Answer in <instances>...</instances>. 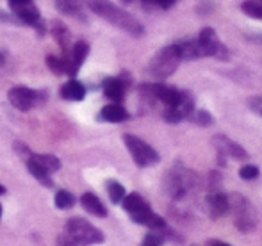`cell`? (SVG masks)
<instances>
[{
    "mask_svg": "<svg viewBox=\"0 0 262 246\" xmlns=\"http://www.w3.org/2000/svg\"><path fill=\"white\" fill-rule=\"evenodd\" d=\"M88 6L97 16L104 18L105 21L125 31L127 34L134 36V38H139V36L145 34V27L141 25V21L136 16H132L130 13H127L125 9L118 7L111 0H88Z\"/></svg>",
    "mask_w": 262,
    "mask_h": 246,
    "instance_id": "cell-1",
    "label": "cell"
},
{
    "mask_svg": "<svg viewBox=\"0 0 262 246\" xmlns=\"http://www.w3.org/2000/svg\"><path fill=\"white\" fill-rule=\"evenodd\" d=\"M104 243V234L82 218H72L66 221L61 236L62 246H91Z\"/></svg>",
    "mask_w": 262,
    "mask_h": 246,
    "instance_id": "cell-2",
    "label": "cell"
},
{
    "mask_svg": "<svg viewBox=\"0 0 262 246\" xmlns=\"http://www.w3.org/2000/svg\"><path fill=\"white\" fill-rule=\"evenodd\" d=\"M121 205H123V211L130 216L132 221L138 223V225L148 227V229H152V230L166 227L164 219L152 211L150 204L141 194H138V193L125 194V198L121 200Z\"/></svg>",
    "mask_w": 262,
    "mask_h": 246,
    "instance_id": "cell-3",
    "label": "cell"
},
{
    "mask_svg": "<svg viewBox=\"0 0 262 246\" xmlns=\"http://www.w3.org/2000/svg\"><path fill=\"white\" fill-rule=\"evenodd\" d=\"M193 186H194V173L186 164L180 163V161H177L169 168L168 173L164 175V182H162L164 193L169 198H173V200H182Z\"/></svg>",
    "mask_w": 262,
    "mask_h": 246,
    "instance_id": "cell-4",
    "label": "cell"
},
{
    "mask_svg": "<svg viewBox=\"0 0 262 246\" xmlns=\"http://www.w3.org/2000/svg\"><path fill=\"white\" fill-rule=\"evenodd\" d=\"M180 61H182V57H180L179 43H173V45L161 49L152 57V61L148 62V68H146V73L156 80H164L177 72Z\"/></svg>",
    "mask_w": 262,
    "mask_h": 246,
    "instance_id": "cell-5",
    "label": "cell"
},
{
    "mask_svg": "<svg viewBox=\"0 0 262 246\" xmlns=\"http://www.w3.org/2000/svg\"><path fill=\"white\" fill-rule=\"evenodd\" d=\"M230 211L234 212V225L241 232H252L257 227V211L253 204L243 194H232L228 196Z\"/></svg>",
    "mask_w": 262,
    "mask_h": 246,
    "instance_id": "cell-6",
    "label": "cell"
},
{
    "mask_svg": "<svg viewBox=\"0 0 262 246\" xmlns=\"http://www.w3.org/2000/svg\"><path fill=\"white\" fill-rule=\"evenodd\" d=\"M123 143L127 146V150L130 152V157L139 168H148L154 166L161 161V155L157 153V150L154 146H150L146 141H143L141 138L134 134H123Z\"/></svg>",
    "mask_w": 262,
    "mask_h": 246,
    "instance_id": "cell-7",
    "label": "cell"
},
{
    "mask_svg": "<svg viewBox=\"0 0 262 246\" xmlns=\"http://www.w3.org/2000/svg\"><path fill=\"white\" fill-rule=\"evenodd\" d=\"M7 98H9V104L14 109H18V111H29V109L39 105L43 100H47V93L31 90V87H25V86H14L9 90Z\"/></svg>",
    "mask_w": 262,
    "mask_h": 246,
    "instance_id": "cell-8",
    "label": "cell"
},
{
    "mask_svg": "<svg viewBox=\"0 0 262 246\" xmlns=\"http://www.w3.org/2000/svg\"><path fill=\"white\" fill-rule=\"evenodd\" d=\"M212 145L217 150V161H220L221 166H225V157H234V159L245 161L248 159V152L243 148L241 145H237L235 141H232L230 138L223 134H217L212 138Z\"/></svg>",
    "mask_w": 262,
    "mask_h": 246,
    "instance_id": "cell-9",
    "label": "cell"
},
{
    "mask_svg": "<svg viewBox=\"0 0 262 246\" xmlns=\"http://www.w3.org/2000/svg\"><path fill=\"white\" fill-rule=\"evenodd\" d=\"M7 2H9V7L14 16L20 21H24L25 25L36 27L41 21V14H39V9L34 4V0H7Z\"/></svg>",
    "mask_w": 262,
    "mask_h": 246,
    "instance_id": "cell-10",
    "label": "cell"
},
{
    "mask_svg": "<svg viewBox=\"0 0 262 246\" xmlns=\"http://www.w3.org/2000/svg\"><path fill=\"white\" fill-rule=\"evenodd\" d=\"M88 54H90V45H88L84 39H79L72 45V49L64 54V66H66V73L70 77H75L79 73L80 66L84 64Z\"/></svg>",
    "mask_w": 262,
    "mask_h": 246,
    "instance_id": "cell-11",
    "label": "cell"
},
{
    "mask_svg": "<svg viewBox=\"0 0 262 246\" xmlns=\"http://www.w3.org/2000/svg\"><path fill=\"white\" fill-rule=\"evenodd\" d=\"M193 111H194V100H193V97L186 91V95H184V98L179 102V104L173 105V107L164 109L162 118H164L168 123H179V122H182V120L189 118Z\"/></svg>",
    "mask_w": 262,
    "mask_h": 246,
    "instance_id": "cell-12",
    "label": "cell"
},
{
    "mask_svg": "<svg viewBox=\"0 0 262 246\" xmlns=\"http://www.w3.org/2000/svg\"><path fill=\"white\" fill-rule=\"evenodd\" d=\"M198 47V52H200V57H214L220 49V39H217V34L212 27H205L200 31L198 38L194 39Z\"/></svg>",
    "mask_w": 262,
    "mask_h": 246,
    "instance_id": "cell-13",
    "label": "cell"
},
{
    "mask_svg": "<svg viewBox=\"0 0 262 246\" xmlns=\"http://www.w3.org/2000/svg\"><path fill=\"white\" fill-rule=\"evenodd\" d=\"M205 204H207V212L212 219H217L230 212V202L223 191H210L205 198Z\"/></svg>",
    "mask_w": 262,
    "mask_h": 246,
    "instance_id": "cell-14",
    "label": "cell"
},
{
    "mask_svg": "<svg viewBox=\"0 0 262 246\" xmlns=\"http://www.w3.org/2000/svg\"><path fill=\"white\" fill-rule=\"evenodd\" d=\"M125 87H127V82H123V79H120V77H107L104 82H102L104 95L113 104H120L123 100Z\"/></svg>",
    "mask_w": 262,
    "mask_h": 246,
    "instance_id": "cell-15",
    "label": "cell"
},
{
    "mask_svg": "<svg viewBox=\"0 0 262 246\" xmlns=\"http://www.w3.org/2000/svg\"><path fill=\"white\" fill-rule=\"evenodd\" d=\"M98 118L107 123H121V122H127V120L130 118V115H128V111L123 105L109 104V105H105V107H102Z\"/></svg>",
    "mask_w": 262,
    "mask_h": 246,
    "instance_id": "cell-16",
    "label": "cell"
},
{
    "mask_svg": "<svg viewBox=\"0 0 262 246\" xmlns=\"http://www.w3.org/2000/svg\"><path fill=\"white\" fill-rule=\"evenodd\" d=\"M80 204H82V207L86 209L90 214L97 216V218H105L107 216L105 205L102 204V200L95 193H84L82 196H80Z\"/></svg>",
    "mask_w": 262,
    "mask_h": 246,
    "instance_id": "cell-17",
    "label": "cell"
},
{
    "mask_svg": "<svg viewBox=\"0 0 262 246\" xmlns=\"http://www.w3.org/2000/svg\"><path fill=\"white\" fill-rule=\"evenodd\" d=\"M61 97L70 102H80V100H84V97H86V87H84L82 82L72 79L61 87Z\"/></svg>",
    "mask_w": 262,
    "mask_h": 246,
    "instance_id": "cell-18",
    "label": "cell"
},
{
    "mask_svg": "<svg viewBox=\"0 0 262 246\" xmlns=\"http://www.w3.org/2000/svg\"><path fill=\"white\" fill-rule=\"evenodd\" d=\"M52 36H54L55 41H57V45L62 49V54H66L70 49H72V45H73L72 32H70V29L66 27L64 24H61V21H54L52 24Z\"/></svg>",
    "mask_w": 262,
    "mask_h": 246,
    "instance_id": "cell-19",
    "label": "cell"
},
{
    "mask_svg": "<svg viewBox=\"0 0 262 246\" xmlns=\"http://www.w3.org/2000/svg\"><path fill=\"white\" fill-rule=\"evenodd\" d=\"M84 6H86V0H55V7L62 14L75 18H84Z\"/></svg>",
    "mask_w": 262,
    "mask_h": 246,
    "instance_id": "cell-20",
    "label": "cell"
},
{
    "mask_svg": "<svg viewBox=\"0 0 262 246\" xmlns=\"http://www.w3.org/2000/svg\"><path fill=\"white\" fill-rule=\"evenodd\" d=\"M29 159H32L41 168H45L50 175L55 173L57 170H61V161H59L55 155H50V153H32Z\"/></svg>",
    "mask_w": 262,
    "mask_h": 246,
    "instance_id": "cell-21",
    "label": "cell"
},
{
    "mask_svg": "<svg viewBox=\"0 0 262 246\" xmlns=\"http://www.w3.org/2000/svg\"><path fill=\"white\" fill-rule=\"evenodd\" d=\"M27 170L29 173L32 175V177L36 178V181L39 182V184L47 186V187H52L54 186V181L52 177H50V173L45 170V168H41L38 163H34L32 159H27Z\"/></svg>",
    "mask_w": 262,
    "mask_h": 246,
    "instance_id": "cell-22",
    "label": "cell"
},
{
    "mask_svg": "<svg viewBox=\"0 0 262 246\" xmlns=\"http://www.w3.org/2000/svg\"><path fill=\"white\" fill-rule=\"evenodd\" d=\"M54 204H55V207H57V209L66 211V209L73 207V204H75V196H73L68 189H59L57 193H55V196H54Z\"/></svg>",
    "mask_w": 262,
    "mask_h": 246,
    "instance_id": "cell-23",
    "label": "cell"
},
{
    "mask_svg": "<svg viewBox=\"0 0 262 246\" xmlns=\"http://www.w3.org/2000/svg\"><path fill=\"white\" fill-rule=\"evenodd\" d=\"M105 189H107V194H109V198H111V202H113V204H121V200H123L125 194H127L125 187L121 186L120 182H116V181L107 182Z\"/></svg>",
    "mask_w": 262,
    "mask_h": 246,
    "instance_id": "cell-24",
    "label": "cell"
},
{
    "mask_svg": "<svg viewBox=\"0 0 262 246\" xmlns=\"http://www.w3.org/2000/svg\"><path fill=\"white\" fill-rule=\"evenodd\" d=\"M241 11L250 18H255V20H262V4L257 0H246L241 4Z\"/></svg>",
    "mask_w": 262,
    "mask_h": 246,
    "instance_id": "cell-25",
    "label": "cell"
},
{
    "mask_svg": "<svg viewBox=\"0 0 262 246\" xmlns=\"http://www.w3.org/2000/svg\"><path fill=\"white\" fill-rule=\"evenodd\" d=\"M187 120H191L194 125H200V127H209V125L214 123L212 115L209 111H204V109H194Z\"/></svg>",
    "mask_w": 262,
    "mask_h": 246,
    "instance_id": "cell-26",
    "label": "cell"
},
{
    "mask_svg": "<svg viewBox=\"0 0 262 246\" xmlns=\"http://www.w3.org/2000/svg\"><path fill=\"white\" fill-rule=\"evenodd\" d=\"M47 64L49 68L52 70L55 75H62L66 73V66H64V57H59V56H49L47 57Z\"/></svg>",
    "mask_w": 262,
    "mask_h": 246,
    "instance_id": "cell-27",
    "label": "cell"
},
{
    "mask_svg": "<svg viewBox=\"0 0 262 246\" xmlns=\"http://www.w3.org/2000/svg\"><path fill=\"white\" fill-rule=\"evenodd\" d=\"M259 175H260V171L255 164H245V166L239 170V177H241L243 181H255Z\"/></svg>",
    "mask_w": 262,
    "mask_h": 246,
    "instance_id": "cell-28",
    "label": "cell"
},
{
    "mask_svg": "<svg viewBox=\"0 0 262 246\" xmlns=\"http://www.w3.org/2000/svg\"><path fill=\"white\" fill-rule=\"evenodd\" d=\"M164 239H166V237L162 236V234L159 232V229H157V230H152L150 234H146L141 246H162Z\"/></svg>",
    "mask_w": 262,
    "mask_h": 246,
    "instance_id": "cell-29",
    "label": "cell"
},
{
    "mask_svg": "<svg viewBox=\"0 0 262 246\" xmlns=\"http://www.w3.org/2000/svg\"><path fill=\"white\" fill-rule=\"evenodd\" d=\"M250 107L252 109H255V111H262V98L259 97H255V98H250Z\"/></svg>",
    "mask_w": 262,
    "mask_h": 246,
    "instance_id": "cell-30",
    "label": "cell"
},
{
    "mask_svg": "<svg viewBox=\"0 0 262 246\" xmlns=\"http://www.w3.org/2000/svg\"><path fill=\"white\" fill-rule=\"evenodd\" d=\"M156 2H157L161 7H164V9H168V7H171L173 4L177 2V0H156Z\"/></svg>",
    "mask_w": 262,
    "mask_h": 246,
    "instance_id": "cell-31",
    "label": "cell"
},
{
    "mask_svg": "<svg viewBox=\"0 0 262 246\" xmlns=\"http://www.w3.org/2000/svg\"><path fill=\"white\" fill-rule=\"evenodd\" d=\"M207 246H230L228 243H223V241H210Z\"/></svg>",
    "mask_w": 262,
    "mask_h": 246,
    "instance_id": "cell-32",
    "label": "cell"
},
{
    "mask_svg": "<svg viewBox=\"0 0 262 246\" xmlns=\"http://www.w3.org/2000/svg\"><path fill=\"white\" fill-rule=\"evenodd\" d=\"M4 59H6V56H4V52H2V50H0V66L4 64Z\"/></svg>",
    "mask_w": 262,
    "mask_h": 246,
    "instance_id": "cell-33",
    "label": "cell"
},
{
    "mask_svg": "<svg viewBox=\"0 0 262 246\" xmlns=\"http://www.w3.org/2000/svg\"><path fill=\"white\" fill-rule=\"evenodd\" d=\"M4 193H6V187H4L2 184H0V194H4Z\"/></svg>",
    "mask_w": 262,
    "mask_h": 246,
    "instance_id": "cell-34",
    "label": "cell"
},
{
    "mask_svg": "<svg viewBox=\"0 0 262 246\" xmlns=\"http://www.w3.org/2000/svg\"><path fill=\"white\" fill-rule=\"evenodd\" d=\"M0 216H2V205H0Z\"/></svg>",
    "mask_w": 262,
    "mask_h": 246,
    "instance_id": "cell-35",
    "label": "cell"
}]
</instances>
